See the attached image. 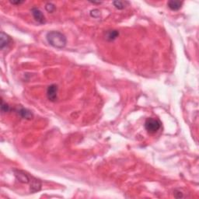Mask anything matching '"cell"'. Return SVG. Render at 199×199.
Segmentation results:
<instances>
[{
    "instance_id": "30bf717a",
    "label": "cell",
    "mask_w": 199,
    "mask_h": 199,
    "mask_svg": "<svg viewBox=\"0 0 199 199\" xmlns=\"http://www.w3.org/2000/svg\"><path fill=\"white\" fill-rule=\"evenodd\" d=\"M119 35V32L117 31H115V30H113V31H109L107 32L106 34V39L108 40V41H112V40H115Z\"/></svg>"
},
{
    "instance_id": "9c48e42d",
    "label": "cell",
    "mask_w": 199,
    "mask_h": 199,
    "mask_svg": "<svg viewBox=\"0 0 199 199\" xmlns=\"http://www.w3.org/2000/svg\"><path fill=\"white\" fill-rule=\"evenodd\" d=\"M19 114L23 118L29 119V120L33 118V114L31 113V111L28 109H25V108H21L19 111Z\"/></svg>"
},
{
    "instance_id": "6da1fadb",
    "label": "cell",
    "mask_w": 199,
    "mask_h": 199,
    "mask_svg": "<svg viewBox=\"0 0 199 199\" xmlns=\"http://www.w3.org/2000/svg\"><path fill=\"white\" fill-rule=\"evenodd\" d=\"M46 39L50 45L54 48L61 49L65 48L67 43V40L64 34L58 31H50L47 34Z\"/></svg>"
},
{
    "instance_id": "4fadbf2b",
    "label": "cell",
    "mask_w": 199,
    "mask_h": 199,
    "mask_svg": "<svg viewBox=\"0 0 199 199\" xmlns=\"http://www.w3.org/2000/svg\"><path fill=\"white\" fill-rule=\"evenodd\" d=\"M10 110V107H9V105L4 103L3 100H2V104H1V111H2V113L8 112Z\"/></svg>"
},
{
    "instance_id": "7a4b0ae2",
    "label": "cell",
    "mask_w": 199,
    "mask_h": 199,
    "mask_svg": "<svg viewBox=\"0 0 199 199\" xmlns=\"http://www.w3.org/2000/svg\"><path fill=\"white\" fill-rule=\"evenodd\" d=\"M161 128V122L158 119L149 117L145 122V129L149 133L154 134L157 132Z\"/></svg>"
},
{
    "instance_id": "5b68a950",
    "label": "cell",
    "mask_w": 199,
    "mask_h": 199,
    "mask_svg": "<svg viewBox=\"0 0 199 199\" xmlns=\"http://www.w3.org/2000/svg\"><path fill=\"white\" fill-rule=\"evenodd\" d=\"M14 172L15 176H16V178L19 180V181L25 184H28L31 181V178H30L29 176H28V174H26L23 171H21V170H15Z\"/></svg>"
},
{
    "instance_id": "52a82bcc",
    "label": "cell",
    "mask_w": 199,
    "mask_h": 199,
    "mask_svg": "<svg viewBox=\"0 0 199 199\" xmlns=\"http://www.w3.org/2000/svg\"><path fill=\"white\" fill-rule=\"evenodd\" d=\"M0 40H1V42H0V48H1V49H3L5 47H6L10 42V40H10V37L3 32H1Z\"/></svg>"
},
{
    "instance_id": "8992f818",
    "label": "cell",
    "mask_w": 199,
    "mask_h": 199,
    "mask_svg": "<svg viewBox=\"0 0 199 199\" xmlns=\"http://www.w3.org/2000/svg\"><path fill=\"white\" fill-rule=\"evenodd\" d=\"M183 5V2L180 1H177V0H170L167 2V6L169 8L173 11H177V10H180Z\"/></svg>"
},
{
    "instance_id": "2e32d148",
    "label": "cell",
    "mask_w": 199,
    "mask_h": 199,
    "mask_svg": "<svg viewBox=\"0 0 199 199\" xmlns=\"http://www.w3.org/2000/svg\"><path fill=\"white\" fill-rule=\"evenodd\" d=\"M91 2V3H93V4H101L102 2Z\"/></svg>"
},
{
    "instance_id": "7c38bea8",
    "label": "cell",
    "mask_w": 199,
    "mask_h": 199,
    "mask_svg": "<svg viewBox=\"0 0 199 199\" xmlns=\"http://www.w3.org/2000/svg\"><path fill=\"white\" fill-rule=\"evenodd\" d=\"M45 10L48 12V13H53L55 10V6L54 4L51 3V2H48L45 5Z\"/></svg>"
},
{
    "instance_id": "3957f363",
    "label": "cell",
    "mask_w": 199,
    "mask_h": 199,
    "mask_svg": "<svg viewBox=\"0 0 199 199\" xmlns=\"http://www.w3.org/2000/svg\"><path fill=\"white\" fill-rule=\"evenodd\" d=\"M47 96L50 101H56L58 99V86L55 84L49 86L47 90Z\"/></svg>"
},
{
    "instance_id": "9a60e30c",
    "label": "cell",
    "mask_w": 199,
    "mask_h": 199,
    "mask_svg": "<svg viewBox=\"0 0 199 199\" xmlns=\"http://www.w3.org/2000/svg\"><path fill=\"white\" fill-rule=\"evenodd\" d=\"M10 2L13 5H19V4L23 3L24 1H10Z\"/></svg>"
},
{
    "instance_id": "8fae6325",
    "label": "cell",
    "mask_w": 199,
    "mask_h": 199,
    "mask_svg": "<svg viewBox=\"0 0 199 199\" xmlns=\"http://www.w3.org/2000/svg\"><path fill=\"white\" fill-rule=\"evenodd\" d=\"M129 2H123V1H114V2H113V5L117 10H124L126 7V6L129 5Z\"/></svg>"
},
{
    "instance_id": "277c9868",
    "label": "cell",
    "mask_w": 199,
    "mask_h": 199,
    "mask_svg": "<svg viewBox=\"0 0 199 199\" xmlns=\"http://www.w3.org/2000/svg\"><path fill=\"white\" fill-rule=\"evenodd\" d=\"M31 13H32L33 16H34V19L39 23L40 24H44L46 23V19H45L44 15L43 14L41 11L39 10L37 7H34L31 10Z\"/></svg>"
},
{
    "instance_id": "ba28073f",
    "label": "cell",
    "mask_w": 199,
    "mask_h": 199,
    "mask_svg": "<svg viewBox=\"0 0 199 199\" xmlns=\"http://www.w3.org/2000/svg\"><path fill=\"white\" fill-rule=\"evenodd\" d=\"M31 192H36V191H38L40 189V187H41V184L37 179L34 178V177H31Z\"/></svg>"
},
{
    "instance_id": "5bb4252c",
    "label": "cell",
    "mask_w": 199,
    "mask_h": 199,
    "mask_svg": "<svg viewBox=\"0 0 199 199\" xmlns=\"http://www.w3.org/2000/svg\"><path fill=\"white\" fill-rule=\"evenodd\" d=\"M90 15H91L93 17L98 18L100 16V11L98 10H92L91 13H90Z\"/></svg>"
}]
</instances>
